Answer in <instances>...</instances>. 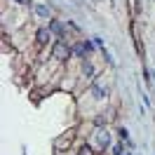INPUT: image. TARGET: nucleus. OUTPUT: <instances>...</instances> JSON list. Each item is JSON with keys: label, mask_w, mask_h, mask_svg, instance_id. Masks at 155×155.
<instances>
[{"label": "nucleus", "mask_w": 155, "mask_h": 155, "mask_svg": "<svg viewBox=\"0 0 155 155\" xmlns=\"http://www.w3.org/2000/svg\"><path fill=\"white\" fill-rule=\"evenodd\" d=\"M49 31H54V33L61 35V40H64V26H61L59 21H52V24H49Z\"/></svg>", "instance_id": "obj_4"}, {"label": "nucleus", "mask_w": 155, "mask_h": 155, "mask_svg": "<svg viewBox=\"0 0 155 155\" xmlns=\"http://www.w3.org/2000/svg\"><path fill=\"white\" fill-rule=\"evenodd\" d=\"M35 38H38V42H40V45H45V42L49 40V28H40Z\"/></svg>", "instance_id": "obj_3"}, {"label": "nucleus", "mask_w": 155, "mask_h": 155, "mask_svg": "<svg viewBox=\"0 0 155 155\" xmlns=\"http://www.w3.org/2000/svg\"><path fill=\"white\" fill-rule=\"evenodd\" d=\"M92 92H94V97H97V99H104V97H106V89L101 87V85H97V82L92 85Z\"/></svg>", "instance_id": "obj_5"}, {"label": "nucleus", "mask_w": 155, "mask_h": 155, "mask_svg": "<svg viewBox=\"0 0 155 155\" xmlns=\"http://www.w3.org/2000/svg\"><path fill=\"white\" fill-rule=\"evenodd\" d=\"M82 73H85L87 78H92V75H94V66H92L89 61H85V64H82Z\"/></svg>", "instance_id": "obj_6"}, {"label": "nucleus", "mask_w": 155, "mask_h": 155, "mask_svg": "<svg viewBox=\"0 0 155 155\" xmlns=\"http://www.w3.org/2000/svg\"><path fill=\"white\" fill-rule=\"evenodd\" d=\"M35 12H38L40 17H49V7H47V5H38V7H35Z\"/></svg>", "instance_id": "obj_7"}, {"label": "nucleus", "mask_w": 155, "mask_h": 155, "mask_svg": "<svg viewBox=\"0 0 155 155\" xmlns=\"http://www.w3.org/2000/svg\"><path fill=\"white\" fill-rule=\"evenodd\" d=\"M54 57L57 59H68L71 57V49L66 47V40H59L57 45H54Z\"/></svg>", "instance_id": "obj_1"}, {"label": "nucleus", "mask_w": 155, "mask_h": 155, "mask_svg": "<svg viewBox=\"0 0 155 155\" xmlns=\"http://www.w3.org/2000/svg\"><path fill=\"white\" fill-rule=\"evenodd\" d=\"M120 136H122L125 141H129V134H127V129H120Z\"/></svg>", "instance_id": "obj_9"}, {"label": "nucleus", "mask_w": 155, "mask_h": 155, "mask_svg": "<svg viewBox=\"0 0 155 155\" xmlns=\"http://www.w3.org/2000/svg\"><path fill=\"white\" fill-rule=\"evenodd\" d=\"M17 2H21V5H28L31 0H17Z\"/></svg>", "instance_id": "obj_10"}, {"label": "nucleus", "mask_w": 155, "mask_h": 155, "mask_svg": "<svg viewBox=\"0 0 155 155\" xmlns=\"http://www.w3.org/2000/svg\"><path fill=\"white\" fill-rule=\"evenodd\" d=\"M97 139H99V146H101V148L106 150V146L110 143V136H108V132H99V134H97Z\"/></svg>", "instance_id": "obj_2"}, {"label": "nucleus", "mask_w": 155, "mask_h": 155, "mask_svg": "<svg viewBox=\"0 0 155 155\" xmlns=\"http://www.w3.org/2000/svg\"><path fill=\"white\" fill-rule=\"evenodd\" d=\"M115 155H129V153H125V150H122V146H115Z\"/></svg>", "instance_id": "obj_8"}]
</instances>
